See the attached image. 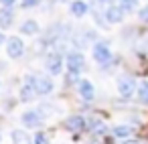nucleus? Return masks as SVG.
<instances>
[{
  "instance_id": "1",
  "label": "nucleus",
  "mask_w": 148,
  "mask_h": 144,
  "mask_svg": "<svg viewBox=\"0 0 148 144\" xmlns=\"http://www.w3.org/2000/svg\"><path fill=\"white\" fill-rule=\"evenodd\" d=\"M29 83L39 91V93H49L53 89V81L47 77H29Z\"/></svg>"
},
{
  "instance_id": "2",
  "label": "nucleus",
  "mask_w": 148,
  "mask_h": 144,
  "mask_svg": "<svg viewBox=\"0 0 148 144\" xmlns=\"http://www.w3.org/2000/svg\"><path fill=\"white\" fill-rule=\"evenodd\" d=\"M67 65H69V69H71V73H79L81 69H83V65H85V61H83V55L81 53H69V57H67Z\"/></svg>"
},
{
  "instance_id": "3",
  "label": "nucleus",
  "mask_w": 148,
  "mask_h": 144,
  "mask_svg": "<svg viewBox=\"0 0 148 144\" xmlns=\"http://www.w3.org/2000/svg\"><path fill=\"white\" fill-rule=\"evenodd\" d=\"M118 87H120V93H122L124 97H130L132 91H134V77H130V75H122Z\"/></svg>"
},
{
  "instance_id": "4",
  "label": "nucleus",
  "mask_w": 148,
  "mask_h": 144,
  "mask_svg": "<svg viewBox=\"0 0 148 144\" xmlns=\"http://www.w3.org/2000/svg\"><path fill=\"white\" fill-rule=\"evenodd\" d=\"M63 128H67V130H71V132H81V130L85 128V122H83L81 116H69V118L63 122Z\"/></svg>"
},
{
  "instance_id": "5",
  "label": "nucleus",
  "mask_w": 148,
  "mask_h": 144,
  "mask_svg": "<svg viewBox=\"0 0 148 144\" xmlns=\"http://www.w3.org/2000/svg\"><path fill=\"white\" fill-rule=\"evenodd\" d=\"M93 57H95V61L97 63H108L110 61V57H112V51L106 47V45H95L93 47Z\"/></svg>"
},
{
  "instance_id": "6",
  "label": "nucleus",
  "mask_w": 148,
  "mask_h": 144,
  "mask_svg": "<svg viewBox=\"0 0 148 144\" xmlns=\"http://www.w3.org/2000/svg\"><path fill=\"white\" fill-rule=\"evenodd\" d=\"M23 49H25V45H23V41L18 39V37H12V39H8V55L10 57H21L23 55Z\"/></svg>"
},
{
  "instance_id": "7",
  "label": "nucleus",
  "mask_w": 148,
  "mask_h": 144,
  "mask_svg": "<svg viewBox=\"0 0 148 144\" xmlns=\"http://www.w3.org/2000/svg\"><path fill=\"white\" fill-rule=\"evenodd\" d=\"M106 19L110 23H120L124 19V6H110L106 12Z\"/></svg>"
},
{
  "instance_id": "8",
  "label": "nucleus",
  "mask_w": 148,
  "mask_h": 144,
  "mask_svg": "<svg viewBox=\"0 0 148 144\" xmlns=\"http://www.w3.org/2000/svg\"><path fill=\"white\" fill-rule=\"evenodd\" d=\"M47 69H49L53 75H57V73L61 71V57H59L57 53H53V55L47 57Z\"/></svg>"
},
{
  "instance_id": "9",
  "label": "nucleus",
  "mask_w": 148,
  "mask_h": 144,
  "mask_svg": "<svg viewBox=\"0 0 148 144\" xmlns=\"http://www.w3.org/2000/svg\"><path fill=\"white\" fill-rule=\"evenodd\" d=\"M10 25H12V10L6 6V8L0 10V27H2V29H8Z\"/></svg>"
},
{
  "instance_id": "10",
  "label": "nucleus",
  "mask_w": 148,
  "mask_h": 144,
  "mask_svg": "<svg viewBox=\"0 0 148 144\" xmlns=\"http://www.w3.org/2000/svg\"><path fill=\"white\" fill-rule=\"evenodd\" d=\"M79 93L83 95V99H91L93 97V85L89 81H79Z\"/></svg>"
},
{
  "instance_id": "11",
  "label": "nucleus",
  "mask_w": 148,
  "mask_h": 144,
  "mask_svg": "<svg viewBox=\"0 0 148 144\" xmlns=\"http://www.w3.org/2000/svg\"><path fill=\"white\" fill-rule=\"evenodd\" d=\"M21 31H23V35H37V33H39V25H37L35 21H27V23L21 27Z\"/></svg>"
},
{
  "instance_id": "12",
  "label": "nucleus",
  "mask_w": 148,
  "mask_h": 144,
  "mask_svg": "<svg viewBox=\"0 0 148 144\" xmlns=\"http://www.w3.org/2000/svg\"><path fill=\"white\" fill-rule=\"evenodd\" d=\"M23 122H25L27 126H39V124H41V120L37 118L35 112H27V114H23Z\"/></svg>"
},
{
  "instance_id": "13",
  "label": "nucleus",
  "mask_w": 148,
  "mask_h": 144,
  "mask_svg": "<svg viewBox=\"0 0 148 144\" xmlns=\"http://www.w3.org/2000/svg\"><path fill=\"white\" fill-rule=\"evenodd\" d=\"M85 10H87V4H85V2H79V0H77V2L71 4V12H73L75 16H83Z\"/></svg>"
},
{
  "instance_id": "14",
  "label": "nucleus",
  "mask_w": 148,
  "mask_h": 144,
  "mask_svg": "<svg viewBox=\"0 0 148 144\" xmlns=\"http://www.w3.org/2000/svg\"><path fill=\"white\" fill-rule=\"evenodd\" d=\"M130 128H126V126H118V128H114V134L118 136V138H126V136H130Z\"/></svg>"
},
{
  "instance_id": "15",
  "label": "nucleus",
  "mask_w": 148,
  "mask_h": 144,
  "mask_svg": "<svg viewBox=\"0 0 148 144\" xmlns=\"http://www.w3.org/2000/svg\"><path fill=\"white\" fill-rule=\"evenodd\" d=\"M10 138H12L14 142H29V136H27L25 132H21V130H14Z\"/></svg>"
},
{
  "instance_id": "16",
  "label": "nucleus",
  "mask_w": 148,
  "mask_h": 144,
  "mask_svg": "<svg viewBox=\"0 0 148 144\" xmlns=\"http://www.w3.org/2000/svg\"><path fill=\"white\" fill-rule=\"evenodd\" d=\"M138 93H140V99H142L144 104H148V83H146V81L140 83V91H138Z\"/></svg>"
},
{
  "instance_id": "17",
  "label": "nucleus",
  "mask_w": 148,
  "mask_h": 144,
  "mask_svg": "<svg viewBox=\"0 0 148 144\" xmlns=\"http://www.w3.org/2000/svg\"><path fill=\"white\" fill-rule=\"evenodd\" d=\"M122 2H124V4H122L124 10H128V12L134 10V6H136V0H122Z\"/></svg>"
},
{
  "instance_id": "18",
  "label": "nucleus",
  "mask_w": 148,
  "mask_h": 144,
  "mask_svg": "<svg viewBox=\"0 0 148 144\" xmlns=\"http://www.w3.org/2000/svg\"><path fill=\"white\" fill-rule=\"evenodd\" d=\"M39 4V0H23V6L29 8V6H37Z\"/></svg>"
},
{
  "instance_id": "19",
  "label": "nucleus",
  "mask_w": 148,
  "mask_h": 144,
  "mask_svg": "<svg viewBox=\"0 0 148 144\" xmlns=\"http://www.w3.org/2000/svg\"><path fill=\"white\" fill-rule=\"evenodd\" d=\"M31 95H33V91H31L29 87H25V89H23V101H29Z\"/></svg>"
},
{
  "instance_id": "20",
  "label": "nucleus",
  "mask_w": 148,
  "mask_h": 144,
  "mask_svg": "<svg viewBox=\"0 0 148 144\" xmlns=\"http://www.w3.org/2000/svg\"><path fill=\"white\" fill-rule=\"evenodd\" d=\"M140 19H142L144 23H148V6H144V8L140 10Z\"/></svg>"
},
{
  "instance_id": "21",
  "label": "nucleus",
  "mask_w": 148,
  "mask_h": 144,
  "mask_svg": "<svg viewBox=\"0 0 148 144\" xmlns=\"http://www.w3.org/2000/svg\"><path fill=\"white\" fill-rule=\"evenodd\" d=\"M0 2H2L4 6H10V4H14V2H16V0H0Z\"/></svg>"
},
{
  "instance_id": "22",
  "label": "nucleus",
  "mask_w": 148,
  "mask_h": 144,
  "mask_svg": "<svg viewBox=\"0 0 148 144\" xmlns=\"http://www.w3.org/2000/svg\"><path fill=\"white\" fill-rule=\"evenodd\" d=\"M45 140H47L45 134H37V142H45Z\"/></svg>"
},
{
  "instance_id": "23",
  "label": "nucleus",
  "mask_w": 148,
  "mask_h": 144,
  "mask_svg": "<svg viewBox=\"0 0 148 144\" xmlns=\"http://www.w3.org/2000/svg\"><path fill=\"white\" fill-rule=\"evenodd\" d=\"M2 41H4V37H2V35H0V45H2Z\"/></svg>"
}]
</instances>
